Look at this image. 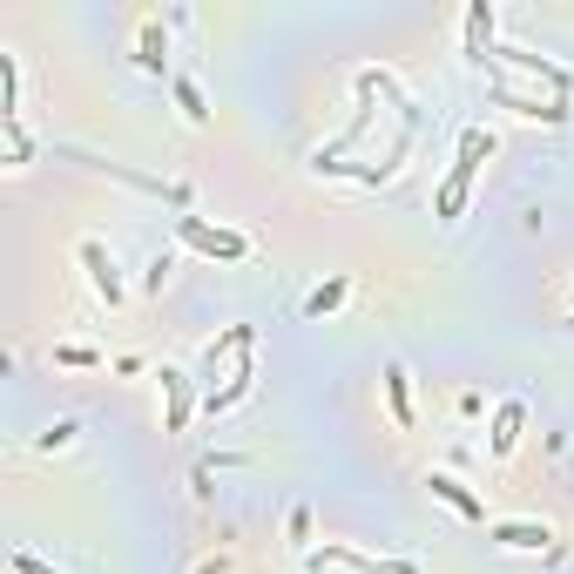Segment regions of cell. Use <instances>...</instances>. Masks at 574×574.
<instances>
[{"instance_id": "obj_1", "label": "cell", "mask_w": 574, "mask_h": 574, "mask_svg": "<svg viewBox=\"0 0 574 574\" xmlns=\"http://www.w3.org/2000/svg\"><path fill=\"white\" fill-rule=\"evenodd\" d=\"M486 68V95L514 115H534V122H567V102H574V74L527 54V48H486L473 54Z\"/></svg>"}, {"instance_id": "obj_11", "label": "cell", "mask_w": 574, "mask_h": 574, "mask_svg": "<svg viewBox=\"0 0 574 574\" xmlns=\"http://www.w3.org/2000/svg\"><path fill=\"white\" fill-rule=\"evenodd\" d=\"M54 359L61 365H102V352H89V345H54Z\"/></svg>"}, {"instance_id": "obj_10", "label": "cell", "mask_w": 574, "mask_h": 574, "mask_svg": "<svg viewBox=\"0 0 574 574\" xmlns=\"http://www.w3.org/2000/svg\"><path fill=\"white\" fill-rule=\"evenodd\" d=\"M339 304H345V284H324V291H311V304H304V311H311V318H324V311H339Z\"/></svg>"}, {"instance_id": "obj_9", "label": "cell", "mask_w": 574, "mask_h": 574, "mask_svg": "<svg viewBox=\"0 0 574 574\" xmlns=\"http://www.w3.org/2000/svg\"><path fill=\"white\" fill-rule=\"evenodd\" d=\"M162 385H170V433L190 420V379L183 372H162Z\"/></svg>"}, {"instance_id": "obj_4", "label": "cell", "mask_w": 574, "mask_h": 574, "mask_svg": "<svg viewBox=\"0 0 574 574\" xmlns=\"http://www.w3.org/2000/svg\"><path fill=\"white\" fill-rule=\"evenodd\" d=\"M74 258H81V271H89V284H95V298H102L109 311H115V304L129 298V284H122V264H115V258L102 251L95 236H81V251H74Z\"/></svg>"}, {"instance_id": "obj_15", "label": "cell", "mask_w": 574, "mask_h": 574, "mask_svg": "<svg viewBox=\"0 0 574 574\" xmlns=\"http://www.w3.org/2000/svg\"><path fill=\"white\" fill-rule=\"evenodd\" d=\"M197 574H230V561H223V554H216V561H203V567H197Z\"/></svg>"}, {"instance_id": "obj_3", "label": "cell", "mask_w": 574, "mask_h": 574, "mask_svg": "<svg viewBox=\"0 0 574 574\" xmlns=\"http://www.w3.org/2000/svg\"><path fill=\"white\" fill-rule=\"evenodd\" d=\"M177 236L197 243V251H210V258H223V264H243V258H251V236H243V230H223V223H203V216H177Z\"/></svg>"}, {"instance_id": "obj_12", "label": "cell", "mask_w": 574, "mask_h": 574, "mask_svg": "<svg viewBox=\"0 0 574 574\" xmlns=\"http://www.w3.org/2000/svg\"><path fill=\"white\" fill-rule=\"evenodd\" d=\"M74 440V420H54L48 433H41V453H54V446H68Z\"/></svg>"}, {"instance_id": "obj_8", "label": "cell", "mask_w": 574, "mask_h": 574, "mask_svg": "<svg viewBox=\"0 0 574 574\" xmlns=\"http://www.w3.org/2000/svg\"><path fill=\"white\" fill-rule=\"evenodd\" d=\"M385 399H392V420H399V426H413V399H405V365H392V372H385Z\"/></svg>"}, {"instance_id": "obj_7", "label": "cell", "mask_w": 574, "mask_h": 574, "mask_svg": "<svg viewBox=\"0 0 574 574\" xmlns=\"http://www.w3.org/2000/svg\"><path fill=\"white\" fill-rule=\"evenodd\" d=\"M521 440V405H501V420H494V460H507Z\"/></svg>"}, {"instance_id": "obj_2", "label": "cell", "mask_w": 574, "mask_h": 574, "mask_svg": "<svg viewBox=\"0 0 574 574\" xmlns=\"http://www.w3.org/2000/svg\"><path fill=\"white\" fill-rule=\"evenodd\" d=\"M486 149H494V135H480V129H466V142H460V162H453V177L440 183V203H433V210H440L446 223L460 216V203H466V183H473V170H480V155H486Z\"/></svg>"}, {"instance_id": "obj_6", "label": "cell", "mask_w": 574, "mask_h": 574, "mask_svg": "<svg viewBox=\"0 0 574 574\" xmlns=\"http://www.w3.org/2000/svg\"><path fill=\"white\" fill-rule=\"evenodd\" d=\"M494 541H501V547H547L554 527H547V521H541V527H534V521H494Z\"/></svg>"}, {"instance_id": "obj_13", "label": "cell", "mask_w": 574, "mask_h": 574, "mask_svg": "<svg viewBox=\"0 0 574 574\" xmlns=\"http://www.w3.org/2000/svg\"><path fill=\"white\" fill-rule=\"evenodd\" d=\"M177 95H183V115H190V122H203V95L190 89V81H177Z\"/></svg>"}, {"instance_id": "obj_14", "label": "cell", "mask_w": 574, "mask_h": 574, "mask_svg": "<svg viewBox=\"0 0 574 574\" xmlns=\"http://www.w3.org/2000/svg\"><path fill=\"white\" fill-rule=\"evenodd\" d=\"M14 574H54V567H41L34 554H14Z\"/></svg>"}, {"instance_id": "obj_5", "label": "cell", "mask_w": 574, "mask_h": 574, "mask_svg": "<svg viewBox=\"0 0 574 574\" xmlns=\"http://www.w3.org/2000/svg\"><path fill=\"white\" fill-rule=\"evenodd\" d=\"M426 486H433V494H440L453 514H466V521H480V527H494V521H486V501H480V494H466V480H453V473H433Z\"/></svg>"}]
</instances>
